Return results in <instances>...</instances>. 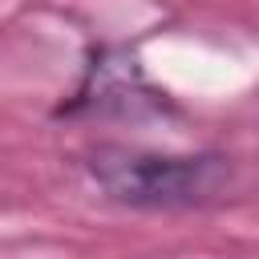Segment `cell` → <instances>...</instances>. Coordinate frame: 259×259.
Here are the masks:
<instances>
[{"label": "cell", "mask_w": 259, "mask_h": 259, "mask_svg": "<svg viewBox=\"0 0 259 259\" xmlns=\"http://www.w3.org/2000/svg\"><path fill=\"white\" fill-rule=\"evenodd\" d=\"M85 174L101 198L130 210H202L239 190V162L219 150L170 154L138 146H93Z\"/></svg>", "instance_id": "obj_1"}, {"label": "cell", "mask_w": 259, "mask_h": 259, "mask_svg": "<svg viewBox=\"0 0 259 259\" xmlns=\"http://www.w3.org/2000/svg\"><path fill=\"white\" fill-rule=\"evenodd\" d=\"M174 113L170 97L146 77L142 61L125 49H97L81 69L77 89L57 105V117H117L142 121Z\"/></svg>", "instance_id": "obj_2"}]
</instances>
